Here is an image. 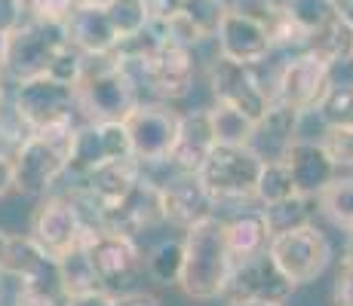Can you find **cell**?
Instances as JSON below:
<instances>
[{
	"instance_id": "obj_1",
	"label": "cell",
	"mask_w": 353,
	"mask_h": 306,
	"mask_svg": "<svg viewBox=\"0 0 353 306\" xmlns=\"http://www.w3.org/2000/svg\"><path fill=\"white\" fill-rule=\"evenodd\" d=\"M181 242H185V263H181L179 288L185 291L188 300H219L230 270H234V257L225 242V217L209 215L191 223Z\"/></svg>"
},
{
	"instance_id": "obj_2",
	"label": "cell",
	"mask_w": 353,
	"mask_h": 306,
	"mask_svg": "<svg viewBox=\"0 0 353 306\" xmlns=\"http://www.w3.org/2000/svg\"><path fill=\"white\" fill-rule=\"evenodd\" d=\"M80 122H52L34 129L10 153L12 160V190L22 196H50V190L65 178L71 160L74 132Z\"/></svg>"
},
{
	"instance_id": "obj_3",
	"label": "cell",
	"mask_w": 353,
	"mask_h": 306,
	"mask_svg": "<svg viewBox=\"0 0 353 306\" xmlns=\"http://www.w3.org/2000/svg\"><path fill=\"white\" fill-rule=\"evenodd\" d=\"M139 101V80L114 56V50L105 56H86L83 74L77 80L80 117L96 122H123Z\"/></svg>"
},
{
	"instance_id": "obj_4",
	"label": "cell",
	"mask_w": 353,
	"mask_h": 306,
	"mask_svg": "<svg viewBox=\"0 0 353 306\" xmlns=\"http://www.w3.org/2000/svg\"><path fill=\"white\" fill-rule=\"evenodd\" d=\"M261 162V153L252 144H215L196 178L215 202H249L255 199Z\"/></svg>"
},
{
	"instance_id": "obj_5",
	"label": "cell",
	"mask_w": 353,
	"mask_h": 306,
	"mask_svg": "<svg viewBox=\"0 0 353 306\" xmlns=\"http://www.w3.org/2000/svg\"><path fill=\"white\" fill-rule=\"evenodd\" d=\"M12 113L25 132L52 126V122H77V86L50 74L19 80L12 89Z\"/></svg>"
},
{
	"instance_id": "obj_6",
	"label": "cell",
	"mask_w": 353,
	"mask_h": 306,
	"mask_svg": "<svg viewBox=\"0 0 353 306\" xmlns=\"http://www.w3.org/2000/svg\"><path fill=\"white\" fill-rule=\"evenodd\" d=\"M268 254L283 276L292 285H310L316 282L332 263V242L316 223H301V227L274 233L268 242Z\"/></svg>"
},
{
	"instance_id": "obj_7",
	"label": "cell",
	"mask_w": 353,
	"mask_h": 306,
	"mask_svg": "<svg viewBox=\"0 0 353 306\" xmlns=\"http://www.w3.org/2000/svg\"><path fill=\"white\" fill-rule=\"evenodd\" d=\"M68 46L65 22H37L25 19L10 34V50H6V80H31L50 71L56 56Z\"/></svg>"
},
{
	"instance_id": "obj_8",
	"label": "cell",
	"mask_w": 353,
	"mask_h": 306,
	"mask_svg": "<svg viewBox=\"0 0 353 306\" xmlns=\"http://www.w3.org/2000/svg\"><path fill=\"white\" fill-rule=\"evenodd\" d=\"M92 230L96 227L86 221L83 208H80V202L74 196H46L31 217L28 236L59 261L71 248H77V245L90 239Z\"/></svg>"
},
{
	"instance_id": "obj_9",
	"label": "cell",
	"mask_w": 353,
	"mask_h": 306,
	"mask_svg": "<svg viewBox=\"0 0 353 306\" xmlns=\"http://www.w3.org/2000/svg\"><path fill=\"white\" fill-rule=\"evenodd\" d=\"M179 122L181 113H175L169 105L139 101L123 120L129 144H132V156L141 166H166L169 153L175 147V138H179Z\"/></svg>"
},
{
	"instance_id": "obj_10",
	"label": "cell",
	"mask_w": 353,
	"mask_h": 306,
	"mask_svg": "<svg viewBox=\"0 0 353 306\" xmlns=\"http://www.w3.org/2000/svg\"><path fill=\"white\" fill-rule=\"evenodd\" d=\"M295 291V285L283 276V270L270 261L268 251L249 257V261H236L230 270L225 291L219 300L228 306H249V303H286Z\"/></svg>"
},
{
	"instance_id": "obj_11",
	"label": "cell",
	"mask_w": 353,
	"mask_h": 306,
	"mask_svg": "<svg viewBox=\"0 0 353 306\" xmlns=\"http://www.w3.org/2000/svg\"><path fill=\"white\" fill-rule=\"evenodd\" d=\"M209 89H212L219 105L234 107V111H240L252 122L264 117L270 98H274L258 80L255 65H243V61L225 56H215L212 67H209Z\"/></svg>"
},
{
	"instance_id": "obj_12",
	"label": "cell",
	"mask_w": 353,
	"mask_h": 306,
	"mask_svg": "<svg viewBox=\"0 0 353 306\" xmlns=\"http://www.w3.org/2000/svg\"><path fill=\"white\" fill-rule=\"evenodd\" d=\"M132 156V144L123 122H96V120H83L74 132V144H71V160H68V172L65 175H77L86 178L90 172H96L99 166L114 160H129Z\"/></svg>"
},
{
	"instance_id": "obj_13",
	"label": "cell",
	"mask_w": 353,
	"mask_h": 306,
	"mask_svg": "<svg viewBox=\"0 0 353 306\" xmlns=\"http://www.w3.org/2000/svg\"><path fill=\"white\" fill-rule=\"evenodd\" d=\"M132 77L139 83H145L160 101H179L194 89V77H196L194 52L188 46L172 43V40H163L160 50L145 65L135 67Z\"/></svg>"
},
{
	"instance_id": "obj_14",
	"label": "cell",
	"mask_w": 353,
	"mask_h": 306,
	"mask_svg": "<svg viewBox=\"0 0 353 306\" xmlns=\"http://www.w3.org/2000/svg\"><path fill=\"white\" fill-rule=\"evenodd\" d=\"M157 223H166V217H163V187L141 168V178L135 181V187L114 208L99 215L96 227L139 239L145 230L157 227Z\"/></svg>"
},
{
	"instance_id": "obj_15",
	"label": "cell",
	"mask_w": 353,
	"mask_h": 306,
	"mask_svg": "<svg viewBox=\"0 0 353 306\" xmlns=\"http://www.w3.org/2000/svg\"><path fill=\"white\" fill-rule=\"evenodd\" d=\"M329 86H332V67L316 58L314 52L301 50L280 67L276 89L270 95L276 101H283V105L307 113V111H316V105H320V98Z\"/></svg>"
},
{
	"instance_id": "obj_16",
	"label": "cell",
	"mask_w": 353,
	"mask_h": 306,
	"mask_svg": "<svg viewBox=\"0 0 353 306\" xmlns=\"http://www.w3.org/2000/svg\"><path fill=\"white\" fill-rule=\"evenodd\" d=\"M86 254H90L92 267H96L101 288L108 291L129 285L141 267L139 239L114 233V230H99V227L92 230L90 239H86Z\"/></svg>"
},
{
	"instance_id": "obj_17",
	"label": "cell",
	"mask_w": 353,
	"mask_h": 306,
	"mask_svg": "<svg viewBox=\"0 0 353 306\" xmlns=\"http://www.w3.org/2000/svg\"><path fill=\"white\" fill-rule=\"evenodd\" d=\"M215 40H219V56L243 61V65H261L274 50L268 25L240 6H228L219 31H215Z\"/></svg>"
},
{
	"instance_id": "obj_18",
	"label": "cell",
	"mask_w": 353,
	"mask_h": 306,
	"mask_svg": "<svg viewBox=\"0 0 353 306\" xmlns=\"http://www.w3.org/2000/svg\"><path fill=\"white\" fill-rule=\"evenodd\" d=\"M141 178V162L135 156L129 160H114L99 166L96 172H90L86 178H80V190L77 193L83 196L86 208H90V221L92 227L99 223V215L114 208L120 199L135 187V181Z\"/></svg>"
},
{
	"instance_id": "obj_19",
	"label": "cell",
	"mask_w": 353,
	"mask_h": 306,
	"mask_svg": "<svg viewBox=\"0 0 353 306\" xmlns=\"http://www.w3.org/2000/svg\"><path fill=\"white\" fill-rule=\"evenodd\" d=\"M160 187H163V217H166V223H172L179 230H188L191 223L215 215V208H219V202L209 196V190L203 187V181L196 175L175 172Z\"/></svg>"
},
{
	"instance_id": "obj_20",
	"label": "cell",
	"mask_w": 353,
	"mask_h": 306,
	"mask_svg": "<svg viewBox=\"0 0 353 306\" xmlns=\"http://www.w3.org/2000/svg\"><path fill=\"white\" fill-rule=\"evenodd\" d=\"M283 160L289 162L298 193L307 196V199H316V196L338 178V162L332 160V153L325 151L323 141L295 138Z\"/></svg>"
},
{
	"instance_id": "obj_21",
	"label": "cell",
	"mask_w": 353,
	"mask_h": 306,
	"mask_svg": "<svg viewBox=\"0 0 353 306\" xmlns=\"http://www.w3.org/2000/svg\"><path fill=\"white\" fill-rule=\"evenodd\" d=\"M65 34L68 43L83 56H105L120 43L105 3H74L71 16L65 19Z\"/></svg>"
},
{
	"instance_id": "obj_22",
	"label": "cell",
	"mask_w": 353,
	"mask_h": 306,
	"mask_svg": "<svg viewBox=\"0 0 353 306\" xmlns=\"http://www.w3.org/2000/svg\"><path fill=\"white\" fill-rule=\"evenodd\" d=\"M215 147V132H212V117H209V107H196V111L181 113L179 122V138L175 147L169 153V166L175 172H188L196 175L200 166L206 162V156Z\"/></svg>"
},
{
	"instance_id": "obj_23",
	"label": "cell",
	"mask_w": 353,
	"mask_h": 306,
	"mask_svg": "<svg viewBox=\"0 0 353 306\" xmlns=\"http://www.w3.org/2000/svg\"><path fill=\"white\" fill-rule=\"evenodd\" d=\"M3 276H12L16 282H34V285H46V288H59V261L43 251L31 236H10V248L3 257Z\"/></svg>"
},
{
	"instance_id": "obj_24",
	"label": "cell",
	"mask_w": 353,
	"mask_h": 306,
	"mask_svg": "<svg viewBox=\"0 0 353 306\" xmlns=\"http://www.w3.org/2000/svg\"><path fill=\"white\" fill-rule=\"evenodd\" d=\"M301 117H304L301 111L270 98L268 111L255 122V135H252V147L261 153V160H283L286 156L292 141L298 138V122H301Z\"/></svg>"
},
{
	"instance_id": "obj_25",
	"label": "cell",
	"mask_w": 353,
	"mask_h": 306,
	"mask_svg": "<svg viewBox=\"0 0 353 306\" xmlns=\"http://www.w3.org/2000/svg\"><path fill=\"white\" fill-rule=\"evenodd\" d=\"M225 242L230 257L236 261H249V257L268 251L270 242V227L264 221L261 208H243L234 217H225Z\"/></svg>"
},
{
	"instance_id": "obj_26",
	"label": "cell",
	"mask_w": 353,
	"mask_h": 306,
	"mask_svg": "<svg viewBox=\"0 0 353 306\" xmlns=\"http://www.w3.org/2000/svg\"><path fill=\"white\" fill-rule=\"evenodd\" d=\"M304 50L314 52V56L320 61H325L329 67L350 65V58H353V28L344 22L341 16H335V19H329L323 28L307 34Z\"/></svg>"
},
{
	"instance_id": "obj_27",
	"label": "cell",
	"mask_w": 353,
	"mask_h": 306,
	"mask_svg": "<svg viewBox=\"0 0 353 306\" xmlns=\"http://www.w3.org/2000/svg\"><path fill=\"white\" fill-rule=\"evenodd\" d=\"M59 288H62V297L101 288V282L96 276V267H92L90 254H86V242L59 257Z\"/></svg>"
},
{
	"instance_id": "obj_28",
	"label": "cell",
	"mask_w": 353,
	"mask_h": 306,
	"mask_svg": "<svg viewBox=\"0 0 353 306\" xmlns=\"http://www.w3.org/2000/svg\"><path fill=\"white\" fill-rule=\"evenodd\" d=\"M289 196H298L295 178H292V168L286 160H264L261 172H258V184H255V199L261 206H274L283 202Z\"/></svg>"
},
{
	"instance_id": "obj_29",
	"label": "cell",
	"mask_w": 353,
	"mask_h": 306,
	"mask_svg": "<svg viewBox=\"0 0 353 306\" xmlns=\"http://www.w3.org/2000/svg\"><path fill=\"white\" fill-rule=\"evenodd\" d=\"M316 206H320V212L338 230L350 233L353 230V178H335L316 196Z\"/></svg>"
},
{
	"instance_id": "obj_30",
	"label": "cell",
	"mask_w": 353,
	"mask_h": 306,
	"mask_svg": "<svg viewBox=\"0 0 353 306\" xmlns=\"http://www.w3.org/2000/svg\"><path fill=\"white\" fill-rule=\"evenodd\" d=\"M181 263H185V242L181 239H163L151 248L145 267H148V276H151L154 282L169 288V285H179Z\"/></svg>"
},
{
	"instance_id": "obj_31",
	"label": "cell",
	"mask_w": 353,
	"mask_h": 306,
	"mask_svg": "<svg viewBox=\"0 0 353 306\" xmlns=\"http://www.w3.org/2000/svg\"><path fill=\"white\" fill-rule=\"evenodd\" d=\"M316 117L323 120L325 129L353 126V80H344V83L332 80V86L316 105Z\"/></svg>"
},
{
	"instance_id": "obj_32",
	"label": "cell",
	"mask_w": 353,
	"mask_h": 306,
	"mask_svg": "<svg viewBox=\"0 0 353 306\" xmlns=\"http://www.w3.org/2000/svg\"><path fill=\"white\" fill-rule=\"evenodd\" d=\"M209 117H212L215 144H252L255 122L249 117H243L240 111L215 101V107H209Z\"/></svg>"
},
{
	"instance_id": "obj_33",
	"label": "cell",
	"mask_w": 353,
	"mask_h": 306,
	"mask_svg": "<svg viewBox=\"0 0 353 306\" xmlns=\"http://www.w3.org/2000/svg\"><path fill=\"white\" fill-rule=\"evenodd\" d=\"M225 12H228L225 0H181V6H179V16L200 34L203 43L215 37Z\"/></svg>"
},
{
	"instance_id": "obj_34",
	"label": "cell",
	"mask_w": 353,
	"mask_h": 306,
	"mask_svg": "<svg viewBox=\"0 0 353 306\" xmlns=\"http://www.w3.org/2000/svg\"><path fill=\"white\" fill-rule=\"evenodd\" d=\"M280 6L289 22H295L304 34H314L316 28H323L329 19L338 16L335 0H280Z\"/></svg>"
},
{
	"instance_id": "obj_35",
	"label": "cell",
	"mask_w": 353,
	"mask_h": 306,
	"mask_svg": "<svg viewBox=\"0 0 353 306\" xmlns=\"http://www.w3.org/2000/svg\"><path fill=\"white\" fill-rule=\"evenodd\" d=\"M108 16H111L114 31L120 34V40L129 34H139L151 25V10H148V0H108L105 3Z\"/></svg>"
},
{
	"instance_id": "obj_36",
	"label": "cell",
	"mask_w": 353,
	"mask_h": 306,
	"mask_svg": "<svg viewBox=\"0 0 353 306\" xmlns=\"http://www.w3.org/2000/svg\"><path fill=\"white\" fill-rule=\"evenodd\" d=\"M310 199L307 196H289L283 202H274V206H264V221L270 227V236L274 233H283V230H292V227H301V223H310Z\"/></svg>"
},
{
	"instance_id": "obj_37",
	"label": "cell",
	"mask_w": 353,
	"mask_h": 306,
	"mask_svg": "<svg viewBox=\"0 0 353 306\" xmlns=\"http://www.w3.org/2000/svg\"><path fill=\"white\" fill-rule=\"evenodd\" d=\"M25 19L37 22H65L74 10V0H22Z\"/></svg>"
},
{
	"instance_id": "obj_38",
	"label": "cell",
	"mask_w": 353,
	"mask_h": 306,
	"mask_svg": "<svg viewBox=\"0 0 353 306\" xmlns=\"http://www.w3.org/2000/svg\"><path fill=\"white\" fill-rule=\"evenodd\" d=\"M325 151L332 153V160L338 162V168H353V126L344 129H325V138H323Z\"/></svg>"
},
{
	"instance_id": "obj_39",
	"label": "cell",
	"mask_w": 353,
	"mask_h": 306,
	"mask_svg": "<svg viewBox=\"0 0 353 306\" xmlns=\"http://www.w3.org/2000/svg\"><path fill=\"white\" fill-rule=\"evenodd\" d=\"M12 306H62V294L56 288H46V285L19 282Z\"/></svg>"
},
{
	"instance_id": "obj_40",
	"label": "cell",
	"mask_w": 353,
	"mask_h": 306,
	"mask_svg": "<svg viewBox=\"0 0 353 306\" xmlns=\"http://www.w3.org/2000/svg\"><path fill=\"white\" fill-rule=\"evenodd\" d=\"M332 300H335V306H353V257L350 254H341L335 285H332Z\"/></svg>"
},
{
	"instance_id": "obj_41",
	"label": "cell",
	"mask_w": 353,
	"mask_h": 306,
	"mask_svg": "<svg viewBox=\"0 0 353 306\" xmlns=\"http://www.w3.org/2000/svg\"><path fill=\"white\" fill-rule=\"evenodd\" d=\"M62 306H114V291L92 288V291H80V294H68L62 297Z\"/></svg>"
},
{
	"instance_id": "obj_42",
	"label": "cell",
	"mask_w": 353,
	"mask_h": 306,
	"mask_svg": "<svg viewBox=\"0 0 353 306\" xmlns=\"http://www.w3.org/2000/svg\"><path fill=\"white\" fill-rule=\"evenodd\" d=\"M25 22L22 0H0V34H12Z\"/></svg>"
},
{
	"instance_id": "obj_43",
	"label": "cell",
	"mask_w": 353,
	"mask_h": 306,
	"mask_svg": "<svg viewBox=\"0 0 353 306\" xmlns=\"http://www.w3.org/2000/svg\"><path fill=\"white\" fill-rule=\"evenodd\" d=\"M114 306H160V300L148 291H120L114 294Z\"/></svg>"
},
{
	"instance_id": "obj_44",
	"label": "cell",
	"mask_w": 353,
	"mask_h": 306,
	"mask_svg": "<svg viewBox=\"0 0 353 306\" xmlns=\"http://www.w3.org/2000/svg\"><path fill=\"white\" fill-rule=\"evenodd\" d=\"M181 0H148V10H151V22H166L179 12Z\"/></svg>"
},
{
	"instance_id": "obj_45",
	"label": "cell",
	"mask_w": 353,
	"mask_h": 306,
	"mask_svg": "<svg viewBox=\"0 0 353 306\" xmlns=\"http://www.w3.org/2000/svg\"><path fill=\"white\" fill-rule=\"evenodd\" d=\"M12 190V160L10 153H0V199Z\"/></svg>"
},
{
	"instance_id": "obj_46",
	"label": "cell",
	"mask_w": 353,
	"mask_h": 306,
	"mask_svg": "<svg viewBox=\"0 0 353 306\" xmlns=\"http://www.w3.org/2000/svg\"><path fill=\"white\" fill-rule=\"evenodd\" d=\"M6 50H10V34H0V77H6Z\"/></svg>"
},
{
	"instance_id": "obj_47",
	"label": "cell",
	"mask_w": 353,
	"mask_h": 306,
	"mask_svg": "<svg viewBox=\"0 0 353 306\" xmlns=\"http://www.w3.org/2000/svg\"><path fill=\"white\" fill-rule=\"evenodd\" d=\"M6 248H10V236L0 230V267H3V257H6Z\"/></svg>"
},
{
	"instance_id": "obj_48",
	"label": "cell",
	"mask_w": 353,
	"mask_h": 306,
	"mask_svg": "<svg viewBox=\"0 0 353 306\" xmlns=\"http://www.w3.org/2000/svg\"><path fill=\"white\" fill-rule=\"evenodd\" d=\"M344 254H350V257H353V230L347 233V245H344Z\"/></svg>"
},
{
	"instance_id": "obj_49",
	"label": "cell",
	"mask_w": 353,
	"mask_h": 306,
	"mask_svg": "<svg viewBox=\"0 0 353 306\" xmlns=\"http://www.w3.org/2000/svg\"><path fill=\"white\" fill-rule=\"evenodd\" d=\"M74 3H108V0H74Z\"/></svg>"
},
{
	"instance_id": "obj_50",
	"label": "cell",
	"mask_w": 353,
	"mask_h": 306,
	"mask_svg": "<svg viewBox=\"0 0 353 306\" xmlns=\"http://www.w3.org/2000/svg\"><path fill=\"white\" fill-rule=\"evenodd\" d=\"M0 300H3V270H0Z\"/></svg>"
},
{
	"instance_id": "obj_51",
	"label": "cell",
	"mask_w": 353,
	"mask_h": 306,
	"mask_svg": "<svg viewBox=\"0 0 353 306\" xmlns=\"http://www.w3.org/2000/svg\"><path fill=\"white\" fill-rule=\"evenodd\" d=\"M249 306H283V303H249Z\"/></svg>"
},
{
	"instance_id": "obj_52",
	"label": "cell",
	"mask_w": 353,
	"mask_h": 306,
	"mask_svg": "<svg viewBox=\"0 0 353 306\" xmlns=\"http://www.w3.org/2000/svg\"><path fill=\"white\" fill-rule=\"evenodd\" d=\"M350 65H353V58H350Z\"/></svg>"
}]
</instances>
